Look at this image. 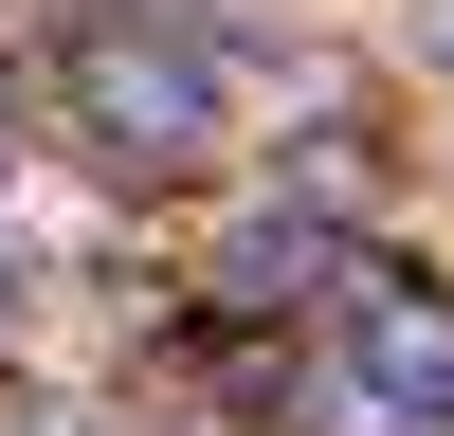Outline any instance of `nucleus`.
I'll return each instance as SVG.
<instances>
[{"mask_svg":"<svg viewBox=\"0 0 454 436\" xmlns=\"http://www.w3.org/2000/svg\"><path fill=\"white\" fill-rule=\"evenodd\" d=\"M19 164H36V145H19V91H0V200H19Z\"/></svg>","mask_w":454,"mask_h":436,"instance_id":"obj_3","label":"nucleus"},{"mask_svg":"<svg viewBox=\"0 0 454 436\" xmlns=\"http://www.w3.org/2000/svg\"><path fill=\"white\" fill-rule=\"evenodd\" d=\"M73 109H91L128 164H182V145H218L237 73H218V36H182V19H91L73 36Z\"/></svg>","mask_w":454,"mask_h":436,"instance_id":"obj_1","label":"nucleus"},{"mask_svg":"<svg viewBox=\"0 0 454 436\" xmlns=\"http://www.w3.org/2000/svg\"><path fill=\"white\" fill-rule=\"evenodd\" d=\"M419 36H436V55H454V0H419Z\"/></svg>","mask_w":454,"mask_h":436,"instance_id":"obj_4","label":"nucleus"},{"mask_svg":"<svg viewBox=\"0 0 454 436\" xmlns=\"http://www.w3.org/2000/svg\"><path fill=\"white\" fill-rule=\"evenodd\" d=\"M327 418L346 436H454V309L364 291V309L327 327Z\"/></svg>","mask_w":454,"mask_h":436,"instance_id":"obj_2","label":"nucleus"}]
</instances>
